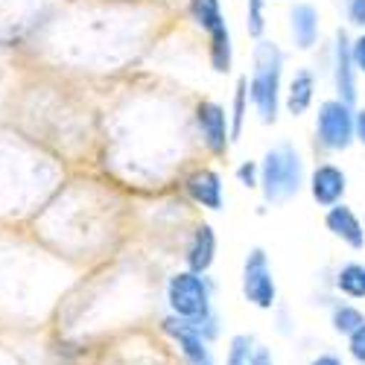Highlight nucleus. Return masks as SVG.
Returning <instances> with one entry per match:
<instances>
[{"instance_id": "obj_1", "label": "nucleus", "mask_w": 365, "mask_h": 365, "mask_svg": "<svg viewBox=\"0 0 365 365\" xmlns=\"http://www.w3.org/2000/svg\"><path fill=\"white\" fill-rule=\"evenodd\" d=\"M281 71H284V53L272 41H257L255 47V68L249 94L263 123H275L278 117V97H281Z\"/></svg>"}, {"instance_id": "obj_2", "label": "nucleus", "mask_w": 365, "mask_h": 365, "mask_svg": "<svg viewBox=\"0 0 365 365\" xmlns=\"http://www.w3.org/2000/svg\"><path fill=\"white\" fill-rule=\"evenodd\" d=\"M167 307L170 316L190 322V324H202L214 316V301H210V287L205 281V275L196 272H175L167 281Z\"/></svg>"}, {"instance_id": "obj_3", "label": "nucleus", "mask_w": 365, "mask_h": 365, "mask_svg": "<svg viewBox=\"0 0 365 365\" xmlns=\"http://www.w3.org/2000/svg\"><path fill=\"white\" fill-rule=\"evenodd\" d=\"M301 158L292 146H275L266 152V158L260 164V187L266 202L278 205L292 199L301 190Z\"/></svg>"}, {"instance_id": "obj_4", "label": "nucleus", "mask_w": 365, "mask_h": 365, "mask_svg": "<svg viewBox=\"0 0 365 365\" xmlns=\"http://www.w3.org/2000/svg\"><path fill=\"white\" fill-rule=\"evenodd\" d=\"M240 289L246 304H252L255 310H275L278 307V284H275V272L269 266V255L263 249H252L242 263V278Z\"/></svg>"}, {"instance_id": "obj_5", "label": "nucleus", "mask_w": 365, "mask_h": 365, "mask_svg": "<svg viewBox=\"0 0 365 365\" xmlns=\"http://www.w3.org/2000/svg\"><path fill=\"white\" fill-rule=\"evenodd\" d=\"M190 15L202 29H207L210 65H214L217 73H225L231 68V36L220 12V0H190Z\"/></svg>"}, {"instance_id": "obj_6", "label": "nucleus", "mask_w": 365, "mask_h": 365, "mask_svg": "<svg viewBox=\"0 0 365 365\" xmlns=\"http://www.w3.org/2000/svg\"><path fill=\"white\" fill-rule=\"evenodd\" d=\"M316 129H319V138L327 149H348L354 135H356V117H354L348 103L327 100L319 108Z\"/></svg>"}, {"instance_id": "obj_7", "label": "nucleus", "mask_w": 365, "mask_h": 365, "mask_svg": "<svg viewBox=\"0 0 365 365\" xmlns=\"http://www.w3.org/2000/svg\"><path fill=\"white\" fill-rule=\"evenodd\" d=\"M345 187H348V178L339 167H333V164H322L313 170L310 175V193L313 199L322 205V207H336L342 205V196H345Z\"/></svg>"}, {"instance_id": "obj_8", "label": "nucleus", "mask_w": 365, "mask_h": 365, "mask_svg": "<svg viewBox=\"0 0 365 365\" xmlns=\"http://www.w3.org/2000/svg\"><path fill=\"white\" fill-rule=\"evenodd\" d=\"M324 225H327V231L333 237L342 240L348 249H354V252L365 249V225H362V220L354 214L348 205L330 207L327 214H324Z\"/></svg>"}, {"instance_id": "obj_9", "label": "nucleus", "mask_w": 365, "mask_h": 365, "mask_svg": "<svg viewBox=\"0 0 365 365\" xmlns=\"http://www.w3.org/2000/svg\"><path fill=\"white\" fill-rule=\"evenodd\" d=\"M199 129H202V138L207 143L210 152H222L228 149V117H225V108L217 106V103H202L199 106Z\"/></svg>"}, {"instance_id": "obj_10", "label": "nucleus", "mask_w": 365, "mask_h": 365, "mask_svg": "<svg viewBox=\"0 0 365 365\" xmlns=\"http://www.w3.org/2000/svg\"><path fill=\"white\" fill-rule=\"evenodd\" d=\"M187 272H196V275H205V272L214 266L217 260V234L207 222H202L193 231V240L187 246Z\"/></svg>"}, {"instance_id": "obj_11", "label": "nucleus", "mask_w": 365, "mask_h": 365, "mask_svg": "<svg viewBox=\"0 0 365 365\" xmlns=\"http://www.w3.org/2000/svg\"><path fill=\"white\" fill-rule=\"evenodd\" d=\"M185 187L190 193L193 202H199L202 207L207 210H222V178L214 173V170H196Z\"/></svg>"}, {"instance_id": "obj_12", "label": "nucleus", "mask_w": 365, "mask_h": 365, "mask_svg": "<svg viewBox=\"0 0 365 365\" xmlns=\"http://www.w3.org/2000/svg\"><path fill=\"white\" fill-rule=\"evenodd\" d=\"M336 88L342 94V103L356 100V79H354V58H351V41L345 33L336 36Z\"/></svg>"}, {"instance_id": "obj_13", "label": "nucleus", "mask_w": 365, "mask_h": 365, "mask_svg": "<svg viewBox=\"0 0 365 365\" xmlns=\"http://www.w3.org/2000/svg\"><path fill=\"white\" fill-rule=\"evenodd\" d=\"M289 18H292V38H295V44L301 50H310L316 44V36H319V12L310 4H298V6H292Z\"/></svg>"}, {"instance_id": "obj_14", "label": "nucleus", "mask_w": 365, "mask_h": 365, "mask_svg": "<svg viewBox=\"0 0 365 365\" xmlns=\"http://www.w3.org/2000/svg\"><path fill=\"white\" fill-rule=\"evenodd\" d=\"M359 327H365V313L356 307V304L339 301V304L330 307V330L336 333V336L351 339Z\"/></svg>"}, {"instance_id": "obj_15", "label": "nucleus", "mask_w": 365, "mask_h": 365, "mask_svg": "<svg viewBox=\"0 0 365 365\" xmlns=\"http://www.w3.org/2000/svg\"><path fill=\"white\" fill-rule=\"evenodd\" d=\"M336 292L348 301H365V263H345L336 272Z\"/></svg>"}, {"instance_id": "obj_16", "label": "nucleus", "mask_w": 365, "mask_h": 365, "mask_svg": "<svg viewBox=\"0 0 365 365\" xmlns=\"http://www.w3.org/2000/svg\"><path fill=\"white\" fill-rule=\"evenodd\" d=\"M313 73L310 71H298L295 76H292V82H289V94H287V108H289V114L292 117H298V114H304L310 108V103H313Z\"/></svg>"}, {"instance_id": "obj_17", "label": "nucleus", "mask_w": 365, "mask_h": 365, "mask_svg": "<svg viewBox=\"0 0 365 365\" xmlns=\"http://www.w3.org/2000/svg\"><path fill=\"white\" fill-rule=\"evenodd\" d=\"M252 348H255V336H249V333H234L225 348V365H249Z\"/></svg>"}, {"instance_id": "obj_18", "label": "nucleus", "mask_w": 365, "mask_h": 365, "mask_svg": "<svg viewBox=\"0 0 365 365\" xmlns=\"http://www.w3.org/2000/svg\"><path fill=\"white\" fill-rule=\"evenodd\" d=\"M246 94H249V79L240 76L237 94H234V129H231L234 138H240V132H242V117H246Z\"/></svg>"}, {"instance_id": "obj_19", "label": "nucleus", "mask_w": 365, "mask_h": 365, "mask_svg": "<svg viewBox=\"0 0 365 365\" xmlns=\"http://www.w3.org/2000/svg\"><path fill=\"white\" fill-rule=\"evenodd\" d=\"M263 6H266V0H249V33H252L255 38L263 36V26H266V21H263Z\"/></svg>"}, {"instance_id": "obj_20", "label": "nucleus", "mask_w": 365, "mask_h": 365, "mask_svg": "<svg viewBox=\"0 0 365 365\" xmlns=\"http://www.w3.org/2000/svg\"><path fill=\"white\" fill-rule=\"evenodd\" d=\"M345 354L356 362V365H365V327H359L351 339H345Z\"/></svg>"}, {"instance_id": "obj_21", "label": "nucleus", "mask_w": 365, "mask_h": 365, "mask_svg": "<svg viewBox=\"0 0 365 365\" xmlns=\"http://www.w3.org/2000/svg\"><path fill=\"white\" fill-rule=\"evenodd\" d=\"M249 365H275V354H272L269 345H257L255 342V348L249 354Z\"/></svg>"}, {"instance_id": "obj_22", "label": "nucleus", "mask_w": 365, "mask_h": 365, "mask_svg": "<svg viewBox=\"0 0 365 365\" xmlns=\"http://www.w3.org/2000/svg\"><path fill=\"white\" fill-rule=\"evenodd\" d=\"M351 58H354V68L365 73V33L351 44Z\"/></svg>"}, {"instance_id": "obj_23", "label": "nucleus", "mask_w": 365, "mask_h": 365, "mask_svg": "<svg viewBox=\"0 0 365 365\" xmlns=\"http://www.w3.org/2000/svg\"><path fill=\"white\" fill-rule=\"evenodd\" d=\"M307 365H345V359H342L339 354H333V351H322V354H316Z\"/></svg>"}, {"instance_id": "obj_24", "label": "nucleus", "mask_w": 365, "mask_h": 365, "mask_svg": "<svg viewBox=\"0 0 365 365\" xmlns=\"http://www.w3.org/2000/svg\"><path fill=\"white\" fill-rule=\"evenodd\" d=\"M348 15L354 24H365V0H348Z\"/></svg>"}, {"instance_id": "obj_25", "label": "nucleus", "mask_w": 365, "mask_h": 365, "mask_svg": "<svg viewBox=\"0 0 365 365\" xmlns=\"http://www.w3.org/2000/svg\"><path fill=\"white\" fill-rule=\"evenodd\" d=\"M255 173H257V167H255V164H242V167L237 170L240 181H242L246 187H255Z\"/></svg>"}, {"instance_id": "obj_26", "label": "nucleus", "mask_w": 365, "mask_h": 365, "mask_svg": "<svg viewBox=\"0 0 365 365\" xmlns=\"http://www.w3.org/2000/svg\"><path fill=\"white\" fill-rule=\"evenodd\" d=\"M356 138L365 143V111L356 114Z\"/></svg>"}]
</instances>
